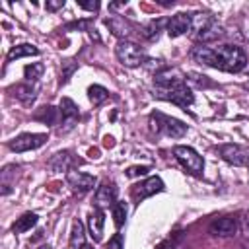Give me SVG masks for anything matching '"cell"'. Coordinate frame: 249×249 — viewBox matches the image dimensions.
<instances>
[{
    "instance_id": "obj_32",
    "label": "cell",
    "mask_w": 249,
    "mask_h": 249,
    "mask_svg": "<svg viewBox=\"0 0 249 249\" xmlns=\"http://www.w3.org/2000/svg\"><path fill=\"white\" fill-rule=\"evenodd\" d=\"M241 231H243V235L249 239V212H243L241 214Z\"/></svg>"
},
{
    "instance_id": "obj_7",
    "label": "cell",
    "mask_w": 249,
    "mask_h": 249,
    "mask_svg": "<svg viewBox=\"0 0 249 249\" xmlns=\"http://www.w3.org/2000/svg\"><path fill=\"white\" fill-rule=\"evenodd\" d=\"M47 140H49V136L43 134V132H25V134H19V136L12 138L8 142V148L14 150V152H29V150L41 148Z\"/></svg>"
},
{
    "instance_id": "obj_15",
    "label": "cell",
    "mask_w": 249,
    "mask_h": 249,
    "mask_svg": "<svg viewBox=\"0 0 249 249\" xmlns=\"http://www.w3.org/2000/svg\"><path fill=\"white\" fill-rule=\"evenodd\" d=\"M74 163H76V160H74V156H72V152H70V150H62V152H58V154H54V156L47 161L49 169H51V171H54V173L70 171V167H72Z\"/></svg>"
},
{
    "instance_id": "obj_40",
    "label": "cell",
    "mask_w": 249,
    "mask_h": 249,
    "mask_svg": "<svg viewBox=\"0 0 249 249\" xmlns=\"http://www.w3.org/2000/svg\"><path fill=\"white\" fill-rule=\"evenodd\" d=\"M39 249H51V245H41Z\"/></svg>"
},
{
    "instance_id": "obj_12",
    "label": "cell",
    "mask_w": 249,
    "mask_h": 249,
    "mask_svg": "<svg viewBox=\"0 0 249 249\" xmlns=\"http://www.w3.org/2000/svg\"><path fill=\"white\" fill-rule=\"evenodd\" d=\"M208 230H210L212 235L230 237V235H235L237 233L239 224H237V218L235 216H220V218L212 220V224H210Z\"/></svg>"
},
{
    "instance_id": "obj_10",
    "label": "cell",
    "mask_w": 249,
    "mask_h": 249,
    "mask_svg": "<svg viewBox=\"0 0 249 249\" xmlns=\"http://www.w3.org/2000/svg\"><path fill=\"white\" fill-rule=\"evenodd\" d=\"M117 195H119L117 185L113 181H103L97 187L95 195H93V206L95 208H101V210L103 208H109V206H113L117 202Z\"/></svg>"
},
{
    "instance_id": "obj_35",
    "label": "cell",
    "mask_w": 249,
    "mask_h": 249,
    "mask_svg": "<svg viewBox=\"0 0 249 249\" xmlns=\"http://www.w3.org/2000/svg\"><path fill=\"white\" fill-rule=\"evenodd\" d=\"M123 6H126V2H119V4H109V10H119V8H123Z\"/></svg>"
},
{
    "instance_id": "obj_31",
    "label": "cell",
    "mask_w": 249,
    "mask_h": 249,
    "mask_svg": "<svg viewBox=\"0 0 249 249\" xmlns=\"http://www.w3.org/2000/svg\"><path fill=\"white\" fill-rule=\"evenodd\" d=\"M105 249H124V245H123V233H115L109 239V243L105 245Z\"/></svg>"
},
{
    "instance_id": "obj_19",
    "label": "cell",
    "mask_w": 249,
    "mask_h": 249,
    "mask_svg": "<svg viewBox=\"0 0 249 249\" xmlns=\"http://www.w3.org/2000/svg\"><path fill=\"white\" fill-rule=\"evenodd\" d=\"M35 224H37V214H35V212H25V214H21V216L12 224V231H14V233H23V231H29Z\"/></svg>"
},
{
    "instance_id": "obj_14",
    "label": "cell",
    "mask_w": 249,
    "mask_h": 249,
    "mask_svg": "<svg viewBox=\"0 0 249 249\" xmlns=\"http://www.w3.org/2000/svg\"><path fill=\"white\" fill-rule=\"evenodd\" d=\"M105 25L111 29V33H113L115 37H121V41L128 39V37L132 35V31L136 29V27H134L126 18H123V16L107 18V19H105Z\"/></svg>"
},
{
    "instance_id": "obj_25",
    "label": "cell",
    "mask_w": 249,
    "mask_h": 249,
    "mask_svg": "<svg viewBox=\"0 0 249 249\" xmlns=\"http://www.w3.org/2000/svg\"><path fill=\"white\" fill-rule=\"evenodd\" d=\"M43 70H45V66L41 64V62H31V64H27L25 68H23V76H25V82H29V84H35L41 76H43Z\"/></svg>"
},
{
    "instance_id": "obj_2",
    "label": "cell",
    "mask_w": 249,
    "mask_h": 249,
    "mask_svg": "<svg viewBox=\"0 0 249 249\" xmlns=\"http://www.w3.org/2000/svg\"><path fill=\"white\" fill-rule=\"evenodd\" d=\"M154 97L171 101L187 111V107L195 101V95L191 88L187 86L185 74L179 68H169L163 66L160 72L154 76Z\"/></svg>"
},
{
    "instance_id": "obj_26",
    "label": "cell",
    "mask_w": 249,
    "mask_h": 249,
    "mask_svg": "<svg viewBox=\"0 0 249 249\" xmlns=\"http://www.w3.org/2000/svg\"><path fill=\"white\" fill-rule=\"evenodd\" d=\"M84 224L76 218L74 222H72V230H70V245L72 247H80V245H84Z\"/></svg>"
},
{
    "instance_id": "obj_21",
    "label": "cell",
    "mask_w": 249,
    "mask_h": 249,
    "mask_svg": "<svg viewBox=\"0 0 249 249\" xmlns=\"http://www.w3.org/2000/svg\"><path fill=\"white\" fill-rule=\"evenodd\" d=\"M56 117H58V109H54L53 105L39 107V109L33 113V119H35V121H41L43 124H54V123H56Z\"/></svg>"
},
{
    "instance_id": "obj_39",
    "label": "cell",
    "mask_w": 249,
    "mask_h": 249,
    "mask_svg": "<svg viewBox=\"0 0 249 249\" xmlns=\"http://www.w3.org/2000/svg\"><path fill=\"white\" fill-rule=\"evenodd\" d=\"M80 249H93V245H89V243H84V245H80Z\"/></svg>"
},
{
    "instance_id": "obj_24",
    "label": "cell",
    "mask_w": 249,
    "mask_h": 249,
    "mask_svg": "<svg viewBox=\"0 0 249 249\" xmlns=\"http://www.w3.org/2000/svg\"><path fill=\"white\" fill-rule=\"evenodd\" d=\"M88 97H89V101H91V105H101L107 97H109V91L103 88V86H97V84H93V86H89L88 88Z\"/></svg>"
},
{
    "instance_id": "obj_4",
    "label": "cell",
    "mask_w": 249,
    "mask_h": 249,
    "mask_svg": "<svg viewBox=\"0 0 249 249\" xmlns=\"http://www.w3.org/2000/svg\"><path fill=\"white\" fill-rule=\"evenodd\" d=\"M115 54H117L119 62L124 64V66H128V68H136V66H140V64L146 62V53H144V49H142L140 45L128 41V39L117 43Z\"/></svg>"
},
{
    "instance_id": "obj_9",
    "label": "cell",
    "mask_w": 249,
    "mask_h": 249,
    "mask_svg": "<svg viewBox=\"0 0 249 249\" xmlns=\"http://www.w3.org/2000/svg\"><path fill=\"white\" fill-rule=\"evenodd\" d=\"M58 111H60V115H62V126L58 128V132L64 134V132L72 130V128L78 124L80 109H78V105H76L70 97H62V99H60V107H58Z\"/></svg>"
},
{
    "instance_id": "obj_27",
    "label": "cell",
    "mask_w": 249,
    "mask_h": 249,
    "mask_svg": "<svg viewBox=\"0 0 249 249\" xmlns=\"http://www.w3.org/2000/svg\"><path fill=\"white\" fill-rule=\"evenodd\" d=\"M111 210H113V222H115V226H117V228H121V226L126 222V212H128L126 202L117 200V202L111 206Z\"/></svg>"
},
{
    "instance_id": "obj_34",
    "label": "cell",
    "mask_w": 249,
    "mask_h": 249,
    "mask_svg": "<svg viewBox=\"0 0 249 249\" xmlns=\"http://www.w3.org/2000/svg\"><path fill=\"white\" fill-rule=\"evenodd\" d=\"M78 6L84 8V10H89V12H97L99 10V2H84V0H80Z\"/></svg>"
},
{
    "instance_id": "obj_41",
    "label": "cell",
    "mask_w": 249,
    "mask_h": 249,
    "mask_svg": "<svg viewBox=\"0 0 249 249\" xmlns=\"http://www.w3.org/2000/svg\"><path fill=\"white\" fill-rule=\"evenodd\" d=\"M243 88H245V89H249V82H245V84H243Z\"/></svg>"
},
{
    "instance_id": "obj_8",
    "label": "cell",
    "mask_w": 249,
    "mask_h": 249,
    "mask_svg": "<svg viewBox=\"0 0 249 249\" xmlns=\"http://www.w3.org/2000/svg\"><path fill=\"white\" fill-rule=\"evenodd\" d=\"M163 189H165L163 181H161L158 175H154V177H148L146 181L134 185L132 191H130V195H132V200L138 204V202H142L144 198H148V196H152V195H156V193H161Z\"/></svg>"
},
{
    "instance_id": "obj_1",
    "label": "cell",
    "mask_w": 249,
    "mask_h": 249,
    "mask_svg": "<svg viewBox=\"0 0 249 249\" xmlns=\"http://www.w3.org/2000/svg\"><path fill=\"white\" fill-rule=\"evenodd\" d=\"M193 60L224 70V72H241L247 66V54L237 45H218V47H206L196 45L191 51Z\"/></svg>"
},
{
    "instance_id": "obj_18",
    "label": "cell",
    "mask_w": 249,
    "mask_h": 249,
    "mask_svg": "<svg viewBox=\"0 0 249 249\" xmlns=\"http://www.w3.org/2000/svg\"><path fill=\"white\" fill-rule=\"evenodd\" d=\"M165 25H167V19H163V18H160V19H152V21H148L138 33H140L146 41H156V39L160 37V33L163 31Z\"/></svg>"
},
{
    "instance_id": "obj_11",
    "label": "cell",
    "mask_w": 249,
    "mask_h": 249,
    "mask_svg": "<svg viewBox=\"0 0 249 249\" xmlns=\"http://www.w3.org/2000/svg\"><path fill=\"white\" fill-rule=\"evenodd\" d=\"M191 29H193V16L185 14V12H179V14L171 16L167 19V25H165V31H167L169 37H181Z\"/></svg>"
},
{
    "instance_id": "obj_22",
    "label": "cell",
    "mask_w": 249,
    "mask_h": 249,
    "mask_svg": "<svg viewBox=\"0 0 249 249\" xmlns=\"http://www.w3.org/2000/svg\"><path fill=\"white\" fill-rule=\"evenodd\" d=\"M224 35V29H222V25L218 23V21H212L196 39L198 41H202V45H206V43H210V41H216V39H220Z\"/></svg>"
},
{
    "instance_id": "obj_38",
    "label": "cell",
    "mask_w": 249,
    "mask_h": 249,
    "mask_svg": "<svg viewBox=\"0 0 249 249\" xmlns=\"http://www.w3.org/2000/svg\"><path fill=\"white\" fill-rule=\"evenodd\" d=\"M105 146H113V138L107 136V138H105Z\"/></svg>"
},
{
    "instance_id": "obj_6",
    "label": "cell",
    "mask_w": 249,
    "mask_h": 249,
    "mask_svg": "<svg viewBox=\"0 0 249 249\" xmlns=\"http://www.w3.org/2000/svg\"><path fill=\"white\" fill-rule=\"evenodd\" d=\"M218 154L224 161L235 167H249V148L241 144H222L218 146Z\"/></svg>"
},
{
    "instance_id": "obj_20",
    "label": "cell",
    "mask_w": 249,
    "mask_h": 249,
    "mask_svg": "<svg viewBox=\"0 0 249 249\" xmlns=\"http://www.w3.org/2000/svg\"><path fill=\"white\" fill-rule=\"evenodd\" d=\"M41 51L35 47V45H29V43H23V45H16L10 49L8 53V62H12L14 58H21V56H37Z\"/></svg>"
},
{
    "instance_id": "obj_28",
    "label": "cell",
    "mask_w": 249,
    "mask_h": 249,
    "mask_svg": "<svg viewBox=\"0 0 249 249\" xmlns=\"http://www.w3.org/2000/svg\"><path fill=\"white\" fill-rule=\"evenodd\" d=\"M76 68H78V62H74V60H64V62H62V78H60V82L66 84V82L70 80V76L74 74Z\"/></svg>"
},
{
    "instance_id": "obj_5",
    "label": "cell",
    "mask_w": 249,
    "mask_h": 249,
    "mask_svg": "<svg viewBox=\"0 0 249 249\" xmlns=\"http://www.w3.org/2000/svg\"><path fill=\"white\" fill-rule=\"evenodd\" d=\"M173 156H175V160H177L191 175H200V173H202V169H204V160H202V156H200L196 150H193L191 146H175V148H173Z\"/></svg>"
},
{
    "instance_id": "obj_36",
    "label": "cell",
    "mask_w": 249,
    "mask_h": 249,
    "mask_svg": "<svg viewBox=\"0 0 249 249\" xmlns=\"http://www.w3.org/2000/svg\"><path fill=\"white\" fill-rule=\"evenodd\" d=\"M158 4H161V6H173L175 0H158Z\"/></svg>"
},
{
    "instance_id": "obj_23",
    "label": "cell",
    "mask_w": 249,
    "mask_h": 249,
    "mask_svg": "<svg viewBox=\"0 0 249 249\" xmlns=\"http://www.w3.org/2000/svg\"><path fill=\"white\" fill-rule=\"evenodd\" d=\"M185 80H187V84H191V86H195L198 89H202V88H214L216 86L208 76L198 74V72H187L185 74Z\"/></svg>"
},
{
    "instance_id": "obj_13",
    "label": "cell",
    "mask_w": 249,
    "mask_h": 249,
    "mask_svg": "<svg viewBox=\"0 0 249 249\" xmlns=\"http://www.w3.org/2000/svg\"><path fill=\"white\" fill-rule=\"evenodd\" d=\"M66 183L74 193H88L95 187V177L89 173H82V171H68L66 173Z\"/></svg>"
},
{
    "instance_id": "obj_3",
    "label": "cell",
    "mask_w": 249,
    "mask_h": 249,
    "mask_svg": "<svg viewBox=\"0 0 249 249\" xmlns=\"http://www.w3.org/2000/svg\"><path fill=\"white\" fill-rule=\"evenodd\" d=\"M148 124H150V130L156 132V134H165L169 138H181L187 134V124L175 117H169V115H163L160 111L152 113L150 119H148Z\"/></svg>"
},
{
    "instance_id": "obj_17",
    "label": "cell",
    "mask_w": 249,
    "mask_h": 249,
    "mask_svg": "<svg viewBox=\"0 0 249 249\" xmlns=\"http://www.w3.org/2000/svg\"><path fill=\"white\" fill-rule=\"evenodd\" d=\"M10 91H12V95H14L16 99H19V101L25 103V105H29L31 101H35V97H37V88H35L33 84H29V82L16 84V86L10 88Z\"/></svg>"
},
{
    "instance_id": "obj_33",
    "label": "cell",
    "mask_w": 249,
    "mask_h": 249,
    "mask_svg": "<svg viewBox=\"0 0 249 249\" xmlns=\"http://www.w3.org/2000/svg\"><path fill=\"white\" fill-rule=\"evenodd\" d=\"M64 6V0H49L47 4H45V8L49 10V12H56V10H60Z\"/></svg>"
},
{
    "instance_id": "obj_37",
    "label": "cell",
    "mask_w": 249,
    "mask_h": 249,
    "mask_svg": "<svg viewBox=\"0 0 249 249\" xmlns=\"http://www.w3.org/2000/svg\"><path fill=\"white\" fill-rule=\"evenodd\" d=\"M158 249H173V245H169V241H165V243H161Z\"/></svg>"
},
{
    "instance_id": "obj_29",
    "label": "cell",
    "mask_w": 249,
    "mask_h": 249,
    "mask_svg": "<svg viewBox=\"0 0 249 249\" xmlns=\"http://www.w3.org/2000/svg\"><path fill=\"white\" fill-rule=\"evenodd\" d=\"M89 25H91V19H80V21H70L64 25L66 31L70 29H84V31H89Z\"/></svg>"
},
{
    "instance_id": "obj_30",
    "label": "cell",
    "mask_w": 249,
    "mask_h": 249,
    "mask_svg": "<svg viewBox=\"0 0 249 249\" xmlns=\"http://www.w3.org/2000/svg\"><path fill=\"white\" fill-rule=\"evenodd\" d=\"M150 167L148 165H132L126 169V175L128 177H142V175H148Z\"/></svg>"
},
{
    "instance_id": "obj_16",
    "label": "cell",
    "mask_w": 249,
    "mask_h": 249,
    "mask_svg": "<svg viewBox=\"0 0 249 249\" xmlns=\"http://www.w3.org/2000/svg\"><path fill=\"white\" fill-rule=\"evenodd\" d=\"M103 226H105V214L101 208H95L89 218H88V228H89V235L93 241H101L103 237Z\"/></svg>"
}]
</instances>
